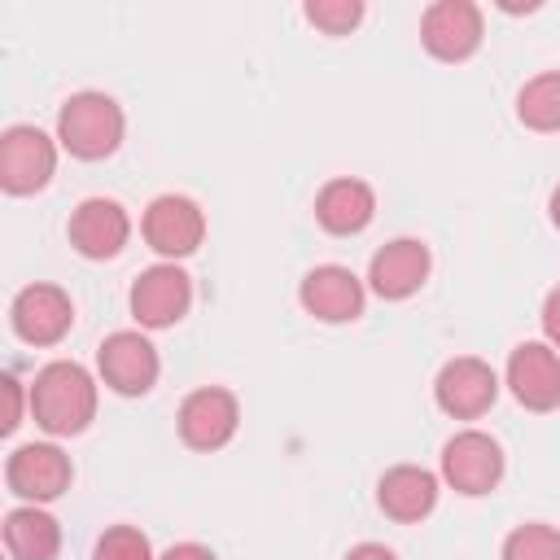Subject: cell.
Listing matches in <instances>:
<instances>
[{"label":"cell","mask_w":560,"mask_h":560,"mask_svg":"<svg viewBox=\"0 0 560 560\" xmlns=\"http://www.w3.org/2000/svg\"><path fill=\"white\" fill-rule=\"evenodd\" d=\"M31 416L52 438H74L96 420V381L83 363H44L31 381Z\"/></svg>","instance_id":"obj_1"},{"label":"cell","mask_w":560,"mask_h":560,"mask_svg":"<svg viewBox=\"0 0 560 560\" xmlns=\"http://www.w3.org/2000/svg\"><path fill=\"white\" fill-rule=\"evenodd\" d=\"M122 131H127L122 105L105 92H74L57 109V140L70 158L101 162L122 144Z\"/></svg>","instance_id":"obj_2"},{"label":"cell","mask_w":560,"mask_h":560,"mask_svg":"<svg viewBox=\"0 0 560 560\" xmlns=\"http://www.w3.org/2000/svg\"><path fill=\"white\" fill-rule=\"evenodd\" d=\"M442 481L455 494H490L503 481V446L481 433V429H464L455 438H446L442 446Z\"/></svg>","instance_id":"obj_3"},{"label":"cell","mask_w":560,"mask_h":560,"mask_svg":"<svg viewBox=\"0 0 560 560\" xmlns=\"http://www.w3.org/2000/svg\"><path fill=\"white\" fill-rule=\"evenodd\" d=\"M57 171V140L39 127H9L0 136V188L13 197L39 192Z\"/></svg>","instance_id":"obj_4"},{"label":"cell","mask_w":560,"mask_h":560,"mask_svg":"<svg viewBox=\"0 0 560 560\" xmlns=\"http://www.w3.org/2000/svg\"><path fill=\"white\" fill-rule=\"evenodd\" d=\"M96 368H101V381L122 394V398H140L158 385V372H162V359L153 350V341L136 328H122V332H109L96 350Z\"/></svg>","instance_id":"obj_5"},{"label":"cell","mask_w":560,"mask_h":560,"mask_svg":"<svg viewBox=\"0 0 560 560\" xmlns=\"http://www.w3.org/2000/svg\"><path fill=\"white\" fill-rule=\"evenodd\" d=\"M179 438L184 446L192 451H223L232 438H236V424H241V402L232 389L223 385H201L192 389L184 402H179Z\"/></svg>","instance_id":"obj_6"},{"label":"cell","mask_w":560,"mask_h":560,"mask_svg":"<svg viewBox=\"0 0 560 560\" xmlns=\"http://www.w3.org/2000/svg\"><path fill=\"white\" fill-rule=\"evenodd\" d=\"M140 232L149 241V249H158L162 258H188L197 254V245L206 241V214L192 197H179V192H162L149 201L144 219H140Z\"/></svg>","instance_id":"obj_7"},{"label":"cell","mask_w":560,"mask_h":560,"mask_svg":"<svg viewBox=\"0 0 560 560\" xmlns=\"http://www.w3.org/2000/svg\"><path fill=\"white\" fill-rule=\"evenodd\" d=\"M131 315L140 328H171L188 315L192 306V280L184 267L175 262H158V267H144L131 284Z\"/></svg>","instance_id":"obj_8"},{"label":"cell","mask_w":560,"mask_h":560,"mask_svg":"<svg viewBox=\"0 0 560 560\" xmlns=\"http://www.w3.org/2000/svg\"><path fill=\"white\" fill-rule=\"evenodd\" d=\"M70 477H74L70 455L61 446H52V442H26L4 464L9 490L18 499H26V503H52V499H61L70 490Z\"/></svg>","instance_id":"obj_9"},{"label":"cell","mask_w":560,"mask_h":560,"mask_svg":"<svg viewBox=\"0 0 560 560\" xmlns=\"http://www.w3.org/2000/svg\"><path fill=\"white\" fill-rule=\"evenodd\" d=\"M433 398H438V407H442L446 416H455V420H477V416H486V411L494 407V398H499V376H494V368H490L486 359L459 354V359L442 363V372H438V381H433Z\"/></svg>","instance_id":"obj_10"},{"label":"cell","mask_w":560,"mask_h":560,"mask_svg":"<svg viewBox=\"0 0 560 560\" xmlns=\"http://www.w3.org/2000/svg\"><path fill=\"white\" fill-rule=\"evenodd\" d=\"M9 324L26 346H57L74 324V302L61 284H26L9 306Z\"/></svg>","instance_id":"obj_11"},{"label":"cell","mask_w":560,"mask_h":560,"mask_svg":"<svg viewBox=\"0 0 560 560\" xmlns=\"http://www.w3.org/2000/svg\"><path fill=\"white\" fill-rule=\"evenodd\" d=\"M420 44L438 61H468L481 48V9L472 0H433L420 18Z\"/></svg>","instance_id":"obj_12"},{"label":"cell","mask_w":560,"mask_h":560,"mask_svg":"<svg viewBox=\"0 0 560 560\" xmlns=\"http://www.w3.org/2000/svg\"><path fill=\"white\" fill-rule=\"evenodd\" d=\"M298 298H302V311L315 315V319H324V324H350V319L363 315V302H368L363 280L350 267H337V262L311 267L302 276Z\"/></svg>","instance_id":"obj_13"},{"label":"cell","mask_w":560,"mask_h":560,"mask_svg":"<svg viewBox=\"0 0 560 560\" xmlns=\"http://www.w3.org/2000/svg\"><path fill=\"white\" fill-rule=\"evenodd\" d=\"M508 389L525 411L560 407V354L547 341H521L508 359Z\"/></svg>","instance_id":"obj_14"},{"label":"cell","mask_w":560,"mask_h":560,"mask_svg":"<svg viewBox=\"0 0 560 560\" xmlns=\"http://www.w3.org/2000/svg\"><path fill=\"white\" fill-rule=\"evenodd\" d=\"M429 267H433L429 245L416 241V236H398V241H389V245H381V249L372 254L368 284H372L376 298H385V302H402V298H411V293L424 289Z\"/></svg>","instance_id":"obj_15"},{"label":"cell","mask_w":560,"mask_h":560,"mask_svg":"<svg viewBox=\"0 0 560 560\" xmlns=\"http://www.w3.org/2000/svg\"><path fill=\"white\" fill-rule=\"evenodd\" d=\"M66 232H70V245H74L83 258L105 262V258L122 254V245H127V236H131V219H127V210H122L114 197H88V201L74 206Z\"/></svg>","instance_id":"obj_16"},{"label":"cell","mask_w":560,"mask_h":560,"mask_svg":"<svg viewBox=\"0 0 560 560\" xmlns=\"http://www.w3.org/2000/svg\"><path fill=\"white\" fill-rule=\"evenodd\" d=\"M376 503L389 521L416 525L438 508V477L420 464H394L376 481Z\"/></svg>","instance_id":"obj_17"},{"label":"cell","mask_w":560,"mask_h":560,"mask_svg":"<svg viewBox=\"0 0 560 560\" xmlns=\"http://www.w3.org/2000/svg\"><path fill=\"white\" fill-rule=\"evenodd\" d=\"M372 214H376V192H372V184H363V179H354V175L328 179V184L319 188V197H315V219H319V228L332 232V236H354V232H363V228L372 223Z\"/></svg>","instance_id":"obj_18"},{"label":"cell","mask_w":560,"mask_h":560,"mask_svg":"<svg viewBox=\"0 0 560 560\" xmlns=\"http://www.w3.org/2000/svg\"><path fill=\"white\" fill-rule=\"evenodd\" d=\"M4 547L13 560H57L61 525L39 503H22L4 516Z\"/></svg>","instance_id":"obj_19"},{"label":"cell","mask_w":560,"mask_h":560,"mask_svg":"<svg viewBox=\"0 0 560 560\" xmlns=\"http://www.w3.org/2000/svg\"><path fill=\"white\" fill-rule=\"evenodd\" d=\"M516 118L529 131H560V70H542L516 92Z\"/></svg>","instance_id":"obj_20"},{"label":"cell","mask_w":560,"mask_h":560,"mask_svg":"<svg viewBox=\"0 0 560 560\" xmlns=\"http://www.w3.org/2000/svg\"><path fill=\"white\" fill-rule=\"evenodd\" d=\"M503 560H560V529L529 521L503 538Z\"/></svg>","instance_id":"obj_21"},{"label":"cell","mask_w":560,"mask_h":560,"mask_svg":"<svg viewBox=\"0 0 560 560\" xmlns=\"http://www.w3.org/2000/svg\"><path fill=\"white\" fill-rule=\"evenodd\" d=\"M92 560H158V556H153V542H149L144 529H136V525H109L96 538Z\"/></svg>","instance_id":"obj_22"},{"label":"cell","mask_w":560,"mask_h":560,"mask_svg":"<svg viewBox=\"0 0 560 560\" xmlns=\"http://www.w3.org/2000/svg\"><path fill=\"white\" fill-rule=\"evenodd\" d=\"M306 22L319 26L324 35H350L363 22V4L359 0H311Z\"/></svg>","instance_id":"obj_23"},{"label":"cell","mask_w":560,"mask_h":560,"mask_svg":"<svg viewBox=\"0 0 560 560\" xmlns=\"http://www.w3.org/2000/svg\"><path fill=\"white\" fill-rule=\"evenodd\" d=\"M542 332H547V346L560 354V289H551L542 302Z\"/></svg>","instance_id":"obj_24"},{"label":"cell","mask_w":560,"mask_h":560,"mask_svg":"<svg viewBox=\"0 0 560 560\" xmlns=\"http://www.w3.org/2000/svg\"><path fill=\"white\" fill-rule=\"evenodd\" d=\"M0 385H4V398H9V411H4V424H0V429L13 433V429L22 424V385H18L13 376H4Z\"/></svg>","instance_id":"obj_25"},{"label":"cell","mask_w":560,"mask_h":560,"mask_svg":"<svg viewBox=\"0 0 560 560\" xmlns=\"http://www.w3.org/2000/svg\"><path fill=\"white\" fill-rule=\"evenodd\" d=\"M158 560H219L210 547H201V542H175V547H166Z\"/></svg>","instance_id":"obj_26"},{"label":"cell","mask_w":560,"mask_h":560,"mask_svg":"<svg viewBox=\"0 0 560 560\" xmlns=\"http://www.w3.org/2000/svg\"><path fill=\"white\" fill-rule=\"evenodd\" d=\"M346 560H398V556L385 542H359V547L346 551Z\"/></svg>","instance_id":"obj_27"},{"label":"cell","mask_w":560,"mask_h":560,"mask_svg":"<svg viewBox=\"0 0 560 560\" xmlns=\"http://www.w3.org/2000/svg\"><path fill=\"white\" fill-rule=\"evenodd\" d=\"M547 214H551V223L560 228V184L551 188V201H547Z\"/></svg>","instance_id":"obj_28"}]
</instances>
